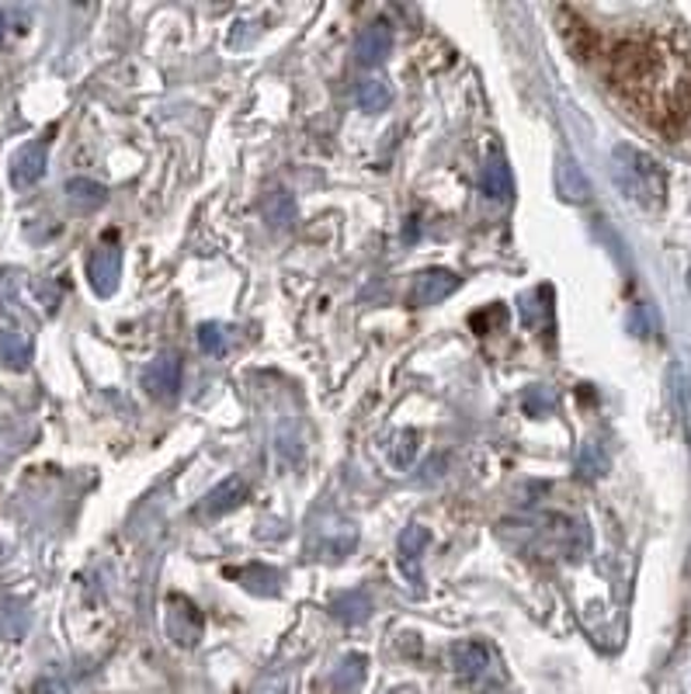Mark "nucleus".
Masks as SVG:
<instances>
[{"label":"nucleus","instance_id":"nucleus-1","mask_svg":"<svg viewBox=\"0 0 691 694\" xmlns=\"http://www.w3.org/2000/svg\"><path fill=\"white\" fill-rule=\"evenodd\" d=\"M616 161H619V177L629 174V181H622L629 195L640 198V202H649V205L660 202V195H664V174H660L657 161H649L646 153L629 150V146H619L616 150Z\"/></svg>","mask_w":691,"mask_h":694},{"label":"nucleus","instance_id":"nucleus-2","mask_svg":"<svg viewBox=\"0 0 691 694\" xmlns=\"http://www.w3.org/2000/svg\"><path fill=\"white\" fill-rule=\"evenodd\" d=\"M452 667L456 673H462L466 681H501V663H497V652L483 643H456L452 646Z\"/></svg>","mask_w":691,"mask_h":694},{"label":"nucleus","instance_id":"nucleus-3","mask_svg":"<svg viewBox=\"0 0 691 694\" xmlns=\"http://www.w3.org/2000/svg\"><path fill=\"white\" fill-rule=\"evenodd\" d=\"M87 278L97 295H112L118 289V278H122V250H118L115 236H108V240L94 247L87 261Z\"/></svg>","mask_w":691,"mask_h":694},{"label":"nucleus","instance_id":"nucleus-4","mask_svg":"<svg viewBox=\"0 0 691 694\" xmlns=\"http://www.w3.org/2000/svg\"><path fill=\"white\" fill-rule=\"evenodd\" d=\"M143 389L153 396V400L161 403H171L177 389H181V358L177 354H161V358H153L147 368H143Z\"/></svg>","mask_w":691,"mask_h":694},{"label":"nucleus","instance_id":"nucleus-5","mask_svg":"<svg viewBox=\"0 0 691 694\" xmlns=\"http://www.w3.org/2000/svg\"><path fill=\"white\" fill-rule=\"evenodd\" d=\"M167 636L177 646H195L202 639V614L181 593H174L167 601Z\"/></svg>","mask_w":691,"mask_h":694},{"label":"nucleus","instance_id":"nucleus-6","mask_svg":"<svg viewBox=\"0 0 691 694\" xmlns=\"http://www.w3.org/2000/svg\"><path fill=\"white\" fill-rule=\"evenodd\" d=\"M459 289V274L456 271H445V268H431V271H421L418 278H413V289H410V306H434L448 299L452 292Z\"/></svg>","mask_w":691,"mask_h":694},{"label":"nucleus","instance_id":"nucleus-7","mask_svg":"<svg viewBox=\"0 0 691 694\" xmlns=\"http://www.w3.org/2000/svg\"><path fill=\"white\" fill-rule=\"evenodd\" d=\"M49 164V139H35V143L22 146L11 161V185L14 188H32L35 181H43Z\"/></svg>","mask_w":691,"mask_h":694},{"label":"nucleus","instance_id":"nucleus-8","mask_svg":"<svg viewBox=\"0 0 691 694\" xmlns=\"http://www.w3.org/2000/svg\"><path fill=\"white\" fill-rule=\"evenodd\" d=\"M393 52V28L386 22H372L354 38V56L362 67H379L383 59Z\"/></svg>","mask_w":691,"mask_h":694},{"label":"nucleus","instance_id":"nucleus-9","mask_svg":"<svg viewBox=\"0 0 691 694\" xmlns=\"http://www.w3.org/2000/svg\"><path fill=\"white\" fill-rule=\"evenodd\" d=\"M480 191L490 198V202H501V205H507L511 198H515V174H511L507 161L490 156L480 170Z\"/></svg>","mask_w":691,"mask_h":694},{"label":"nucleus","instance_id":"nucleus-10","mask_svg":"<svg viewBox=\"0 0 691 694\" xmlns=\"http://www.w3.org/2000/svg\"><path fill=\"white\" fill-rule=\"evenodd\" d=\"M244 497H247V483L241 480V475H230V480H223L220 486L206 493V501H202L199 510L206 514V518H223V514L241 507Z\"/></svg>","mask_w":691,"mask_h":694},{"label":"nucleus","instance_id":"nucleus-11","mask_svg":"<svg viewBox=\"0 0 691 694\" xmlns=\"http://www.w3.org/2000/svg\"><path fill=\"white\" fill-rule=\"evenodd\" d=\"M560 32H563V43L566 49L574 52L577 59H590L598 52V32L590 28L587 22H581V17L574 11H560Z\"/></svg>","mask_w":691,"mask_h":694},{"label":"nucleus","instance_id":"nucleus-12","mask_svg":"<svg viewBox=\"0 0 691 694\" xmlns=\"http://www.w3.org/2000/svg\"><path fill=\"white\" fill-rule=\"evenodd\" d=\"M365 681V657H344L320 681V694H354Z\"/></svg>","mask_w":691,"mask_h":694},{"label":"nucleus","instance_id":"nucleus-13","mask_svg":"<svg viewBox=\"0 0 691 694\" xmlns=\"http://www.w3.org/2000/svg\"><path fill=\"white\" fill-rule=\"evenodd\" d=\"M431 545V531L424 525H410L403 534H400V563H403V573H410V577H418V563H421V552Z\"/></svg>","mask_w":691,"mask_h":694},{"label":"nucleus","instance_id":"nucleus-14","mask_svg":"<svg viewBox=\"0 0 691 694\" xmlns=\"http://www.w3.org/2000/svg\"><path fill=\"white\" fill-rule=\"evenodd\" d=\"M0 362L8 368L22 372L32 362V341L17 330H0Z\"/></svg>","mask_w":691,"mask_h":694},{"label":"nucleus","instance_id":"nucleus-15","mask_svg":"<svg viewBox=\"0 0 691 694\" xmlns=\"http://www.w3.org/2000/svg\"><path fill=\"white\" fill-rule=\"evenodd\" d=\"M230 577H236V580H241L254 593H279V584H282V573L279 569H268V566L230 569Z\"/></svg>","mask_w":691,"mask_h":694},{"label":"nucleus","instance_id":"nucleus-16","mask_svg":"<svg viewBox=\"0 0 691 694\" xmlns=\"http://www.w3.org/2000/svg\"><path fill=\"white\" fill-rule=\"evenodd\" d=\"M354 102H359L362 111L379 115V111H386L393 105V91H389L386 81H362L359 91H354Z\"/></svg>","mask_w":691,"mask_h":694},{"label":"nucleus","instance_id":"nucleus-17","mask_svg":"<svg viewBox=\"0 0 691 694\" xmlns=\"http://www.w3.org/2000/svg\"><path fill=\"white\" fill-rule=\"evenodd\" d=\"M67 195H70V202L77 205V209H97V205H105V198H108V191H105V185H97V181H91V177H73V181L67 185Z\"/></svg>","mask_w":691,"mask_h":694},{"label":"nucleus","instance_id":"nucleus-18","mask_svg":"<svg viewBox=\"0 0 691 694\" xmlns=\"http://www.w3.org/2000/svg\"><path fill=\"white\" fill-rule=\"evenodd\" d=\"M372 611V601L365 590H354V593H344V598H338L330 604V614L338 622H365Z\"/></svg>","mask_w":691,"mask_h":694},{"label":"nucleus","instance_id":"nucleus-19","mask_svg":"<svg viewBox=\"0 0 691 694\" xmlns=\"http://www.w3.org/2000/svg\"><path fill=\"white\" fill-rule=\"evenodd\" d=\"M549 289H536V292H528V295H522V303H518V313H522V324L525 327H542L546 320H549Z\"/></svg>","mask_w":691,"mask_h":694},{"label":"nucleus","instance_id":"nucleus-20","mask_svg":"<svg viewBox=\"0 0 691 694\" xmlns=\"http://www.w3.org/2000/svg\"><path fill=\"white\" fill-rule=\"evenodd\" d=\"M199 348H202L206 354H212V358H223V354L233 348V333H230V327H223V324H202V327H199Z\"/></svg>","mask_w":691,"mask_h":694},{"label":"nucleus","instance_id":"nucleus-21","mask_svg":"<svg viewBox=\"0 0 691 694\" xmlns=\"http://www.w3.org/2000/svg\"><path fill=\"white\" fill-rule=\"evenodd\" d=\"M265 220L271 226H289L295 220V198L289 191H274L265 202Z\"/></svg>","mask_w":691,"mask_h":694},{"label":"nucleus","instance_id":"nucleus-22","mask_svg":"<svg viewBox=\"0 0 691 694\" xmlns=\"http://www.w3.org/2000/svg\"><path fill=\"white\" fill-rule=\"evenodd\" d=\"M577 472L584 475V480H598V475L605 472V451L595 442H584L581 445V451H577Z\"/></svg>","mask_w":691,"mask_h":694},{"label":"nucleus","instance_id":"nucleus-23","mask_svg":"<svg viewBox=\"0 0 691 694\" xmlns=\"http://www.w3.org/2000/svg\"><path fill=\"white\" fill-rule=\"evenodd\" d=\"M522 407H525L528 416H546L552 407H557V396H552L546 386H531V389H525V396H522Z\"/></svg>","mask_w":691,"mask_h":694},{"label":"nucleus","instance_id":"nucleus-24","mask_svg":"<svg viewBox=\"0 0 691 694\" xmlns=\"http://www.w3.org/2000/svg\"><path fill=\"white\" fill-rule=\"evenodd\" d=\"M413 455H418V434H413V431L397 434V445H393V462L403 469V466H410Z\"/></svg>","mask_w":691,"mask_h":694},{"label":"nucleus","instance_id":"nucleus-25","mask_svg":"<svg viewBox=\"0 0 691 694\" xmlns=\"http://www.w3.org/2000/svg\"><path fill=\"white\" fill-rule=\"evenodd\" d=\"M504 324H507V309H504V306H493V316H490V309H487V313H477V316H472V327H477V333L501 330Z\"/></svg>","mask_w":691,"mask_h":694},{"label":"nucleus","instance_id":"nucleus-26","mask_svg":"<svg viewBox=\"0 0 691 694\" xmlns=\"http://www.w3.org/2000/svg\"><path fill=\"white\" fill-rule=\"evenodd\" d=\"M35 694H70V687L59 678H43V681H35Z\"/></svg>","mask_w":691,"mask_h":694},{"label":"nucleus","instance_id":"nucleus-27","mask_svg":"<svg viewBox=\"0 0 691 694\" xmlns=\"http://www.w3.org/2000/svg\"><path fill=\"white\" fill-rule=\"evenodd\" d=\"M4 28H8V22H4V14H0V38H4Z\"/></svg>","mask_w":691,"mask_h":694}]
</instances>
